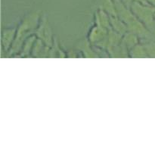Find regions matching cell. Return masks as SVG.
I'll list each match as a JSON object with an SVG mask.
<instances>
[{
    "label": "cell",
    "instance_id": "8992f818",
    "mask_svg": "<svg viewBox=\"0 0 155 155\" xmlns=\"http://www.w3.org/2000/svg\"><path fill=\"white\" fill-rule=\"evenodd\" d=\"M130 57L133 58H148L144 44L139 43L129 51Z\"/></svg>",
    "mask_w": 155,
    "mask_h": 155
},
{
    "label": "cell",
    "instance_id": "6da1fadb",
    "mask_svg": "<svg viewBox=\"0 0 155 155\" xmlns=\"http://www.w3.org/2000/svg\"><path fill=\"white\" fill-rule=\"evenodd\" d=\"M135 16L150 30H155V7L150 4L133 2L130 6Z\"/></svg>",
    "mask_w": 155,
    "mask_h": 155
},
{
    "label": "cell",
    "instance_id": "5b68a950",
    "mask_svg": "<svg viewBox=\"0 0 155 155\" xmlns=\"http://www.w3.org/2000/svg\"><path fill=\"white\" fill-rule=\"evenodd\" d=\"M139 39L140 37L138 35L128 31L123 36V43L124 44V46L127 48V49L130 51L137 44L140 43L139 41Z\"/></svg>",
    "mask_w": 155,
    "mask_h": 155
},
{
    "label": "cell",
    "instance_id": "3957f363",
    "mask_svg": "<svg viewBox=\"0 0 155 155\" xmlns=\"http://www.w3.org/2000/svg\"><path fill=\"white\" fill-rule=\"evenodd\" d=\"M110 30V29L105 28L102 26L95 24V27H92V30H90L89 35V41L91 43H100L107 37Z\"/></svg>",
    "mask_w": 155,
    "mask_h": 155
},
{
    "label": "cell",
    "instance_id": "9c48e42d",
    "mask_svg": "<svg viewBox=\"0 0 155 155\" xmlns=\"http://www.w3.org/2000/svg\"><path fill=\"white\" fill-rule=\"evenodd\" d=\"M122 1L124 2V4H125L127 6H128L129 8H130V5H131L132 2H141L147 3V4H148V3L146 2V0H122Z\"/></svg>",
    "mask_w": 155,
    "mask_h": 155
},
{
    "label": "cell",
    "instance_id": "277c9868",
    "mask_svg": "<svg viewBox=\"0 0 155 155\" xmlns=\"http://www.w3.org/2000/svg\"><path fill=\"white\" fill-rule=\"evenodd\" d=\"M17 30L15 28H8L3 30L2 36V45L4 51H9L12 48L15 37H16Z\"/></svg>",
    "mask_w": 155,
    "mask_h": 155
},
{
    "label": "cell",
    "instance_id": "52a82bcc",
    "mask_svg": "<svg viewBox=\"0 0 155 155\" xmlns=\"http://www.w3.org/2000/svg\"><path fill=\"white\" fill-rule=\"evenodd\" d=\"M36 40V36H34V35L33 36H30L26 39V40L23 43L22 48H21V53L22 55H27L29 53L32 52L31 49H33Z\"/></svg>",
    "mask_w": 155,
    "mask_h": 155
},
{
    "label": "cell",
    "instance_id": "ba28073f",
    "mask_svg": "<svg viewBox=\"0 0 155 155\" xmlns=\"http://www.w3.org/2000/svg\"><path fill=\"white\" fill-rule=\"evenodd\" d=\"M148 58H155V42H147L144 44Z\"/></svg>",
    "mask_w": 155,
    "mask_h": 155
},
{
    "label": "cell",
    "instance_id": "7a4b0ae2",
    "mask_svg": "<svg viewBox=\"0 0 155 155\" xmlns=\"http://www.w3.org/2000/svg\"><path fill=\"white\" fill-rule=\"evenodd\" d=\"M38 22H39V15L37 13L31 14L24 18V21L20 24L18 30H17L16 37L12 48L9 50V52L13 51H15V53H17L18 50H21L22 43H24L27 39V37H24V36L28 34L30 30L36 29L37 27Z\"/></svg>",
    "mask_w": 155,
    "mask_h": 155
},
{
    "label": "cell",
    "instance_id": "30bf717a",
    "mask_svg": "<svg viewBox=\"0 0 155 155\" xmlns=\"http://www.w3.org/2000/svg\"><path fill=\"white\" fill-rule=\"evenodd\" d=\"M146 2L148 3V4L151 5L155 7V0H146Z\"/></svg>",
    "mask_w": 155,
    "mask_h": 155
}]
</instances>
